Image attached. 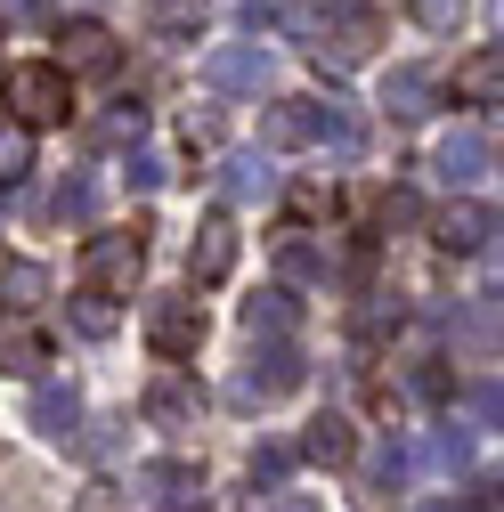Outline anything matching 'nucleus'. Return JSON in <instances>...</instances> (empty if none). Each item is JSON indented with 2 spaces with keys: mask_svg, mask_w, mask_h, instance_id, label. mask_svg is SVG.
Here are the masks:
<instances>
[{
  "mask_svg": "<svg viewBox=\"0 0 504 512\" xmlns=\"http://www.w3.org/2000/svg\"><path fill=\"white\" fill-rule=\"evenodd\" d=\"M261 139L269 147H358V122L334 98H285V106H269Z\"/></svg>",
  "mask_w": 504,
  "mask_h": 512,
  "instance_id": "obj_1",
  "label": "nucleus"
},
{
  "mask_svg": "<svg viewBox=\"0 0 504 512\" xmlns=\"http://www.w3.org/2000/svg\"><path fill=\"white\" fill-rule=\"evenodd\" d=\"M139 269H147L139 228H106V236H90V244H82V285H90V293H131V285H139Z\"/></svg>",
  "mask_w": 504,
  "mask_h": 512,
  "instance_id": "obj_2",
  "label": "nucleus"
},
{
  "mask_svg": "<svg viewBox=\"0 0 504 512\" xmlns=\"http://www.w3.org/2000/svg\"><path fill=\"white\" fill-rule=\"evenodd\" d=\"M9 106H17L25 131H49V122L74 114V90H66L57 66H9Z\"/></svg>",
  "mask_w": 504,
  "mask_h": 512,
  "instance_id": "obj_3",
  "label": "nucleus"
},
{
  "mask_svg": "<svg viewBox=\"0 0 504 512\" xmlns=\"http://www.w3.org/2000/svg\"><path fill=\"white\" fill-rule=\"evenodd\" d=\"M293 382H301V350H285V342H261V350L244 358V374L228 382V399H236V407H277V399L293 391Z\"/></svg>",
  "mask_w": 504,
  "mask_h": 512,
  "instance_id": "obj_4",
  "label": "nucleus"
},
{
  "mask_svg": "<svg viewBox=\"0 0 504 512\" xmlns=\"http://www.w3.org/2000/svg\"><path fill=\"white\" fill-rule=\"evenodd\" d=\"M147 342H155L163 358H196V342H204L196 293H155V301H147Z\"/></svg>",
  "mask_w": 504,
  "mask_h": 512,
  "instance_id": "obj_5",
  "label": "nucleus"
},
{
  "mask_svg": "<svg viewBox=\"0 0 504 512\" xmlns=\"http://www.w3.org/2000/svg\"><path fill=\"white\" fill-rule=\"evenodd\" d=\"M488 236H496V212H488L480 196H448V204L431 212V244H439V252H480Z\"/></svg>",
  "mask_w": 504,
  "mask_h": 512,
  "instance_id": "obj_6",
  "label": "nucleus"
},
{
  "mask_svg": "<svg viewBox=\"0 0 504 512\" xmlns=\"http://www.w3.org/2000/svg\"><path fill=\"white\" fill-rule=\"evenodd\" d=\"M57 74H114V33L98 17L57 25Z\"/></svg>",
  "mask_w": 504,
  "mask_h": 512,
  "instance_id": "obj_7",
  "label": "nucleus"
},
{
  "mask_svg": "<svg viewBox=\"0 0 504 512\" xmlns=\"http://www.w3.org/2000/svg\"><path fill=\"white\" fill-rule=\"evenodd\" d=\"M204 82L212 90H244V98H261L269 90V49H252V41H228L204 57Z\"/></svg>",
  "mask_w": 504,
  "mask_h": 512,
  "instance_id": "obj_8",
  "label": "nucleus"
},
{
  "mask_svg": "<svg viewBox=\"0 0 504 512\" xmlns=\"http://www.w3.org/2000/svg\"><path fill=\"white\" fill-rule=\"evenodd\" d=\"M228 269H236V220L212 212V220L196 228V244H187V277H196V285H220Z\"/></svg>",
  "mask_w": 504,
  "mask_h": 512,
  "instance_id": "obj_9",
  "label": "nucleus"
},
{
  "mask_svg": "<svg viewBox=\"0 0 504 512\" xmlns=\"http://www.w3.org/2000/svg\"><path fill=\"white\" fill-rule=\"evenodd\" d=\"M220 196H228V204H269V196H277V171H269V155H261V147L228 155V163H220Z\"/></svg>",
  "mask_w": 504,
  "mask_h": 512,
  "instance_id": "obj_10",
  "label": "nucleus"
},
{
  "mask_svg": "<svg viewBox=\"0 0 504 512\" xmlns=\"http://www.w3.org/2000/svg\"><path fill=\"white\" fill-rule=\"evenodd\" d=\"M383 106H391L399 122H423V114L439 106V74H431V66H391V82H383Z\"/></svg>",
  "mask_w": 504,
  "mask_h": 512,
  "instance_id": "obj_11",
  "label": "nucleus"
},
{
  "mask_svg": "<svg viewBox=\"0 0 504 512\" xmlns=\"http://www.w3.org/2000/svg\"><path fill=\"white\" fill-rule=\"evenodd\" d=\"M309 49H318V66H334V74H342V66H358V57L374 49V17H342V25L326 17Z\"/></svg>",
  "mask_w": 504,
  "mask_h": 512,
  "instance_id": "obj_12",
  "label": "nucleus"
},
{
  "mask_svg": "<svg viewBox=\"0 0 504 512\" xmlns=\"http://www.w3.org/2000/svg\"><path fill=\"white\" fill-rule=\"evenodd\" d=\"M431 171L448 179V187H472V179L488 171V139H480V131H448V139L431 147Z\"/></svg>",
  "mask_w": 504,
  "mask_h": 512,
  "instance_id": "obj_13",
  "label": "nucleus"
},
{
  "mask_svg": "<svg viewBox=\"0 0 504 512\" xmlns=\"http://www.w3.org/2000/svg\"><path fill=\"white\" fill-rule=\"evenodd\" d=\"M212 25V0H147V33L155 41H196Z\"/></svg>",
  "mask_w": 504,
  "mask_h": 512,
  "instance_id": "obj_14",
  "label": "nucleus"
},
{
  "mask_svg": "<svg viewBox=\"0 0 504 512\" xmlns=\"http://www.w3.org/2000/svg\"><path fill=\"white\" fill-rule=\"evenodd\" d=\"M456 98L504 106V49H472V57H464V66H456Z\"/></svg>",
  "mask_w": 504,
  "mask_h": 512,
  "instance_id": "obj_15",
  "label": "nucleus"
},
{
  "mask_svg": "<svg viewBox=\"0 0 504 512\" xmlns=\"http://www.w3.org/2000/svg\"><path fill=\"white\" fill-rule=\"evenodd\" d=\"M301 456H309V464H326V472H342V464L358 456V431H350L342 415H318V423L301 431Z\"/></svg>",
  "mask_w": 504,
  "mask_h": 512,
  "instance_id": "obj_16",
  "label": "nucleus"
},
{
  "mask_svg": "<svg viewBox=\"0 0 504 512\" xmlns=\"http://www.w3.org/2000/svg\"><path fill=\"white\" fill-rule=\"evenodd\" d=\"M33 431H49V439L82 431V399L66 391V382H33Z\"/></svg>",
  "mask_w": 504,
  "mask_h": 512,
  "instance_id": "obj_17",
  "label": "nucleus"
},
{
  "mask_svg": "<svg viewBox=\"0 0 504 512\" xmlns=\"http://www.w3.org/2000/svg\"><path fill=\"white\" fill-rule=\"evenodd\" d=\"M293 317H301V301H293V285H269V293H252V301H244V334H252V342H261V334L277 342V334L293 326Z\"/></svg>",
  "mask_w": 504,
  "mask_h": 512,
  "instance_id": "obj_18",
  "label": "nucleus"
},
{
  "mask_svg": "<svg viewBox=\"0 0 504 512\" xmlns=\"http://www.w3.org/2000/svg\"><path fill=\"white\" fill-rule=\"evenodd\" d=\"M139 496H155V504H187V496H196V464H139Z\"/></svg>",
  "mask_w": 504,
  "mask_h": 512,
  "instance_id": "obj_19",
  "label": "nucleus"
},
{
  "mask_svg": "<svg viewBox=\"0 0 504 512\" xmlns=\"http://www.w3.org/2000/svg\"><path fill=\"white\" fill-rule=\"evenodd\" d=\"M33 171V131L25 122H0V187H17Z\"/></svg>",
  "mask_w": 504,
  "mask_h": 512,
  "instance_id": "obj_20",
  "label": "nucleus"
},
{
  "mask_svg": "<svg viewBox=\"0 0 504 512\" xmlns=\"http://www.w3.org/2000/svg\"><path fill=\"white\" fill-rule=\"evenodd\" d=\"M0 293H9V309H33V301L49 293V277H41L33 261H9V269H0Z\"/></svg>",
  "mask_w": 504,
  "mask_h": 512,
  "instance_id": "obj_21",
  "label": "nucleus"
},
{
  "mask_svg": "<svg viewBox=\"0 0 504 512\" xmlns=\"http://www.w3.org/2000/svg\"><path fill=\"white\" fill-rule=\"evenodd\" d=\"M399 480H407V447L391 439V447H383V456H374V464H366V480H358V488H366V496H391Z\"/></svg>",
  "mask_w": 504,
  "mask_h": 512,
  "instance_id": "obj_22",
  "label": "nucleus"
},
{
  "mask_svg": "<svg viewBox=\"0 0 504 512\" xmlns=\"http://www.w3.org/2000/svg\"><path fill=\"white\" fill-rule=\"evenodd\" d=\"M277 269H285V277H326V252H318V244H301V228H293V236L277 244Z\"/></svg>",
  "mask_w": 504,
  "mask_h": 512,
  "instance_id": "obj_23",
  "label": "nucleus"
},
{
  "mask_svg": "<svg viewBox=\"0 0 504 512\" xmlns=\"http://www.w3.org/2000/svg\"><path fill=\"white\" fill-rule=\"evenodd\" d=\"M74 326H82L90 342H106V334L122 326V317H114V301H106V293H82V301H74Z\"/></svg>",
  "mask_w": 504,
  "mask_h": 512,
  "instance_id": "obj_24",
  "label": "nucleus"
},
{
  "mask_svg": "<svg viewBox=\"0 0 504 512\" xmlns=\"http://www.w3.org/2000/svg\"><path fill=\"white\" fill-rule=\"evenodd\" d=\"M187 415H196V399H187L179 382H155L147 391V423H187Z\"/></svg>",
  "mask_w": 504,
  "mask_h": 512,
  "instance_id": "obj_25",
  "label": "nucleus"
},
{
  "mask_svg": "<svg viewBox=\"0 0 504 512\" xmlns=\"http://www.w3.org/2000/svg\"><path fill=\"white\" fill-rule=\"evenodd\" d=\"M41 358H49V342H41V334H9V342H0V366H17V374H33Z\"/></svg>",
  "mask_w": 504,
  "mask_h": 512,
  "instance_id": "obj_26",
  "label": "nucleus"
},
{
  "mask_svg": "<svg viewBox=\"0 0 504 512\" xmlns=\"http://www.w3.org/2000/svg\"><path fill=\"white\" fill-rule=\"evenodd\" d=\"M464 415H472V423H504V391H496V382H480V391H464Z\"/></svg>",
  "mask_w": 504,
  "mask_h": 512,
  "instance_id": "obj_27",
  "label": "nucleus"
},
{
  "mask_svg": "<svg viewBox=\"0 0 504 512\" xmlns=\"http://www.w3.org/2000/svg\"><path fill=\"white\" fill-rule=\"evenodd\" d=\"M57 220H90V179H66L57 187V204H49Z\"/></svg>",
  "mask_w": 504,
  "mask_h": 512,
  "instance_id": "obj_28",
  "label": "nucleus"
},
{
  "mask_svg": "<svg viewBox=\"0 0 504 512\" xmlns=\"http://www.w3.org/2000/svg\"><path fill=\"white\" fill-rule=\"evenodd\" d=\"M464 17V0H415V25H431V33H448Z\"/></svg>",
  "mask_w": 504,
  "mask_h": 512,
  "instance_id": "obj_29",
  "label": "nucleus"
},
{
  "mask_svg": "<svg viewBox=\"0 0 504 512\" xmlns=\"http://www.w3.org/2000/svg\"><path fill=\"white\" fill-rule=\"evenodd\" d=\"M285 464H293V447H261V456H252V480H269V488H277Z\"/></svg>",
  "mask_w": 504,
  "mask_h": 512,
  "instance_id": "obj_30",
  "label": "nucleus"
},
{
  "mask_svg": "<svg viewBox=\"0 0 504 512\" xmlns=\"http://www.w3.org/2000/svg\"><path fill=\"white\" fill-rule=\"evenodd\" d=\"M131 187H163V155H131Z\"/></svg>",
  "mask_w": 504,
  "mask_h": 512,
  "instance_id": "obj_31",
  "label": "nucleus"
},
{
  "mask_svg": "<svg viewBox=\"0 0 504 512\" xmlns=\"http://www.w3.org/2000/svg\"><path fill=\"white\" fill-rule=\"evenodd\" d=\"M82 512H122V504H114V488H90V496H82Z\"/></svg>",
  "mask_w": 504,
  "mask_h": 512,
  "instance_id": "obj_32",
  "label": "nucleus"
},
{
  "mask_svg": "<svg viewBox=\"0 0 504 512\" xmlns=\"http://www.w3.org/2000/svg\"><path fill=\"white\" fill-rule=\"evenodd\" d=\"M277 512H318V504H309V496H285V504H277Z\"/></svg>",
  "mask_w": 504,
  "mask_h": 512,
  "instance_id": "obj_33",
  "label": "nucleus"
},
{
  "mask_svg": "<svg viewBox=\"0 0 504 512\" xmlns=\"http://www.w3.org/2000/svg\"><path fill=\"white\" fill-rule=\"evenodd\" d=\"M415 512H464V504H415Z\"/></svg>",
  "mask_w": 504,
  "mask_h": 512,
  "instance_id": "obj_34",
  "label": "nucleus"
},
{
  "mask_svg": "<svg viewBox=\"0 0 504 512\" xmlns=\"http://www.w3.org/2000/svg\"><path fill=\"white\" fill-rule=\"evenodd\" d=\"M9 9H49V0H9Z\"/></svg>",
  "mask_w": 504,
  "mask_h": 512,
  "instance_id": "obj_35",
  "label": "nucleus"
}]
</instances>
